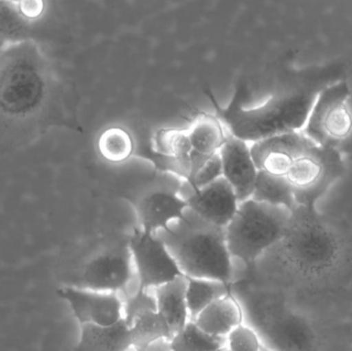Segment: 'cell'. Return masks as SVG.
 Instances as JSON below:
<instances>
[{"instance_id":"6da1fadb","label":"cell","mask_w":352,"mask_h":351,"mask_svg":"<svg viewBox=\"0 0 352 351\" xmlns=\"http://www.w3.org/2000/svg\"><path fill=\"white\" fill-rule=\"evenodd\" d=\"M58 80L41 43L6 45L0 54V150L20 148L56 125Z\"/></svg>"},{"instance_id":"7a4b0ae2","label":"cell","mask_w":352,"mask_h":351,"mask_svg":"<svg viewBox=\"0 0 352 351\" xmlns=\"http://www.w3.org/2000/svg\"><path fill=\"white\" fill-rule=\"evenodd\" d=\"M328 70L330 68L312 72L307 80L271 95L254 107L244 105L248 87L243 82L236 84L233 96L226 106L217 102L209 89L205 93L228 133L252 144L273 136L302 131L320 91L337 80L334 74L328 76Z\"/></svg>"},{"instance_id":"3957f363","label":"cell","mask_w":352,"mask_h":351,"mask_svg":"<svg viewBox=\"0 0 352 351\" xmlns=\"http://www.w3.org/2000/svg\"><path fill=\"white\" fill-rule=\"evenodd\" d=\"M156 235L166 245L186 278L234 284L235 266L225 229L209 224L188 210L184 218Z\"/></svg>"},{"instance_id":"277c9868","label":"cell","mask_w":352,"mask_h":351,"mask_svg":"<svg viewBox=\"0 0 352 351\" xmlns=\"http://www.w3.org/2000/svg\"><path fill=\"white\" fill-rule=\"evenodd\" d=\"M276 247L287 265L307 280L328 275L342 258L340 236L318 208L298 206L293 210L287 233Z\"/></svg>"},{"instance_id":"5b68a950","label":"cell","mask_w":352,"mask_h":351,"mask_svg":"<svg viewBox=\"0 0 352 351\" xmlns=\"http://www.w3.org/2000/svg\"><path fill=\"white\" fill-rule=\"evenodd\" d=\"M287 208L245 200L225 229L228 249L233 259L252 267L285 237L291 220Z\"/></svg>"},{"instance_id":"8992f818","label":"cell","mask_w":352,"mask_h":351,"mask_svg":"<svg viewBox=\"0 0 352 351\" xmlns=\"http://www.w3.org/2000/svg\"><path fill=\"white\" fill-rule=\"evenodd\" d=\"M243 315L270 351H318V336L304 315L277 299H252L242 303Z\"/></svg>"},{"instance_id":"52a82bcc","label":"cell","mask_w":352,"mask_h":351,"mask_svg":"<svg viewBox=\"0 0 352 351\" xmlns=\"http://www.w3.org/2000/svg\"><path fill=\"white\" fill-rule=\"evenodd\" d=\"M302 132L318 146L352 152V89L345 80L327 84L316 96Z\"/></svg>"},{"instance_id":"ba28073f","label":"cell","mask_w":352,"mask_h":351,"mask_svg":"<svg viewBox=\"0 0 352 351\" xmlns=\"http://www.w3.org/2000/svg\"><path fill=\"white\" fill-rule=\"evenodd\" d=\"M344 157L318 146L307 137L294 156L285 179L297 206L316 208L318 201L345 174Z\"/></svg>"},{"instance_id":"9c48e42d","label":"cell","mask_w":352,"mask_h":351,"mask_svg":"<svg viewBox=\"0 0 352 351\" xmlns=\"http://www.w3.org/2000/svg\"><path fill=\"white\" fill-rule=\"evenodd\" d=\"M127 245L138 288L155 290L184 276L166 245L156 234L136 229Z\"/></svg>"},{"instance_id":"30bf717a","label":"cell","mask_w":352,"mask_h":351,"mask_svg":"<svg viewBox=\"0 0 352 351\" xmlns=\"http://www.w3.org/2000/svg\"><path fill=\"white\" fill-rule=\"evenodd\" d=\"M135 278L128 245L93 256L85 263L74 286L85 290L123 294Z\"/></svg>"},{"instance_id":"8fae6325","label":"cell","mask_w":352,"mask_h":351,"mask_svg":"<svg viewBox=\"0 0 352 351\" xmlns=\"http://www.w3.org/2000/svg\"><path fill=\"white\" fill-rule=\"evenodd\" d=\"M57 294L72 309L80 326L111 327L124 321L122 294L96 292L74 286H64Z\"/></svg>"},{"instance_id":"7c38bea8","label":"cell","mask_w":352,"mask_h":351,"mask_svg":"<svg viewBox=\"0 0 352 351\" xmlns=\"http://www.w3.org/2000/svg\"><path fill=\"white\" fill-rule=\"evenodd\" d=\"M180 183L162 185L144 192L135 202L140 228L157 234L168 230L173 223L182 220L188 210V201L179 194Z\"/></svg>"},{"instance_id":"4fadbf2b","label":"cell","mask_w":352,"mask_h":351,"mask_svg":"<svg viewBox=\"0 0 352 351\" xmlns=\"http://www.w3.org/2000/svg\"><path fill=\"white\" fill-rule=\"evenodd\" d=\"M188 210L213 226L226 229L239 208V200L230 183L217 179L186 198Z\"/></svg>"},{"instance_id":"5bb4252c","label":"cell","mask_w":352,"mask_h":351,"mask_svg":"<svg viewBox=\"0 0 352 351\" xmlns=\"http://www.w3.org/2000/svg\"><path fill=\"white\" fill-rule=\"evenodd\" d=\"M219 154L223 177L233 188L240 203L250 199L258 173L250 152V144L228 133Z\"/></svg>"},{"instance_id":"9a60e30c","label":"cell","mask_w":352,"mask_h":351,"mask_svg":"<svg viewBox=\"0 0 352 351\" xmlns=\"http://www.w3.org/2000/svg\"><path fill=\"white\" fill-rule=\"evenodd\" d=\"M192 321L208 335L226 339L232 330L244 323L243 310L231 292L209 305Z\"/></svg>"},{"instance_id":"2e32d148","label":"cell","mask_w":352,"mask_h":351,"mask_svg":"<svg viewBox=\"0 0 352 351\" xmlns=\"http://www.w3.org/2000/svg\"><path fill=\"white\" fill-rule=\"evenodd\" d=\"M45 24L29 19L19 1L0 0V39L6 45L29 41L39 43L45 35Z\"/></svg>"},{"instance_id":"e0dca14e","label":"cell","mask_w":352,"mask_h":351,"mask_svg":"<svg viewBox=\"0 0 352 351\" xmlns=\"http://www.w3.org/2000/svg\"><path fill=\"white\" fill-rule=\"evenodd\" d=\"M186 131L192 155L206 160L219 154L228 135L227 130L214 113H199Z\"/></svg>"},{"instance_id":"ac0fdd59","label":"cell","mask_w":352,"mask_h":351,"mask_svg":"<svg viewBox=\"0 0 352 351\" xmlns=\"http://www.w3.org/2000/svg\"><path fill=\"white\" fill-rule=\"evenodd\" d=\"M157 311L170 328L173 336L190 321L186 306V278L180 276L175 282L155 288Z\"/></svg>"},{"instance_id":"d6986e66","label":"cell","mask_w":352,"mask_h":351,"mask_svg":"<svg viewBox=\"0 0 352 351\" xmlns=\"http://www.w3.org/2000/svg\"><path fill=\"white\" fill-rule=\"evenodd\" d=\"M131 346L129 327L122 321L111 327L80 326L74 351H128Z\"/></svg>"},{"instance_id":"ffe728a7","label":"cell","mask_w":352,"mask_h":351,"mask_svg":"<svg viewBox=\"0 0 352 351\" xmlns=\"http://www.w3.org/2000/svg\"><path fill=\"white\" fill-rule=\"evenodd\" d=\"M128 327L132 346L138 350H146L153 344L169 341L173 337L170 328L157 310L140 315Z\"/></svg>"},{"instance_id":"44dd1931","label":"cell","mask_w":352,"mask_h":351,"mask_svg":"<svg viewBox=\"0 0 352 351\" xmlns=\"http://www.w3.org/2000/svg\"><path fill=\"white\" fill-rule=\"evenodd\" d=\"M250 199L269 205L295 210L298 207L295 196L287 179L258 170L256 185Z\"/></svg>"},{"instance_id":"7402d4cb","label":"cell","mask_w":352,"mask_h":351,"mask_svg":"<svg viewBox=\"0 0 352 351\" xmlns=\"http://www.w3.org/2000/svg\"><path fill=\"white\" fill-rule=\"evenodd\" d=\"M231 292V286L223 282L186 278V300L190 321L217 299Z\"/></svg>"},{"instance_id":"603a6c76","label":"cell","mask_w":352,"mask_h":351,"mask_svg":"<svg viewBox=\"0 0 352 351\" xmlns=\"http://www.w3.org/2000/svg\"><path fill=\"white\" fill-rule=\"evenodd\" d=\"M97 148L101 157L111 163L124 162L135 152V144L130 132L118 126L107 128L100 134Z\"/></svg>"},{"instance_id":"cb8c5ba5","label":"cell","mask_w":352,"mask_h":351,"mask_svg":"<svg viewBox=\"0 0 352 351\" xmlns=\"http://www.w3.org/2000/svg\"><path fill=\"white\" fill-rule=\"evenodd\" d=\"M170 351H221L226 339L203 332L194 321H188L168 341Z\"/></svg>"},{"instance_id":"d4e9b609","label":"cell","mask_w":352,"mask_h":351,"mask_svg":"<svg viewBox=\"0 0 352 351\" xmlns=\"http://www.w3.org/2000/svg\"><path fill=\"white\" fill-rule=\"evenodd\" d=\"M136 156L146 159L154 165L160 174H171L188 183L190 177V163L171 155L163 154L155 150L151 144L140 146Z\"/></svg>"},{"instance_id":"484cf974","label":"cell","mask_w":352,"mask_h":351,"mask_svg":"<svg viewBox=\"0 0 352 351\" xmlns=\"http://www.w3.org/2000/svg\"><path fill=\"white\" fill-rule=\"evenodd\" d=\"M154 144L153 146L158 152L177 157L182 160L190 161L192 148H190L186 130L173 129V128L160 130L155 136Z\"/></svg>"},{"instance_id":"4316f807","label":"cell","mask_w":352,"mask_h":351,"mask_svg":"<svg viewBox=\"0 0 352 351\" xmlns=\"http://www.w3.org/2000/svg\"><path fill=\"white\" fill-rule=\"evenodd\" d=\"M124 321L128 326L138 317L148 311L157 310L154 291L138 288L131 294L123 297Z\"/></svg>"},{"instance_id":"83f0119b","label":"cell","mask_w":352,"mask_h":351,"mask_svg":"<svg viewBox=\"0 0 352 351\" xmlns=\"http://www.w3.org/2000/svg\"><path fill=\"white\" fill-rule=\"evenodd\" d=\"M264 348L258 332L246 323H242L226 337L227 351H262Z\"/></svg>"},{"instance_id":"f1b7e54d","label":"cell","mask_w":352,"mask_h":351,"mask_svg":"<svg viewBox=\"0 0 352 351\" xmlns=\"http://www.w3.org/2000/svg\"><path fill=\"white\" fill-rule=\"evenodd\" d=\"M221 177H223V166H221V157L219 154H217L211 157L195 175L194 179L190 183V189L192 192L197 191L221 179Z\"/></svg>"},{"instance_id":"f546056e","label":"cell","mask_w":352,"mask_h":351,"mask_svg":"<svg viewBox=\"0 0 352 351\" xmlns=\"http://www.w3.org/2000/svg\"><path fill=\"white\" fill-rule=\"evenodd\" d=\"M128 351H142V350H136V348H134L133 346H131V348H130V350ZM144 351H155V350H151V348H148V350H144ZM166 351H170V350H168Z\"/></svg>"},{"instance_id":"4dcf8cb0","label":"cell","mask_w":352,"mask_h":351,"mask_svg":"<svg viewBox=\"0 0 352 351\" xmlns=\"http://www.w3.org/2000/svg\"><path fill=\"white\" fill-rule=\"evenodd\" d=\"M6 43H3V41L0 39V54H1L2 49H4V47H6Z\"/></svg>"},{"instance_id":"1f68e13d","label":"cell","mask_w":352,"mask_h":351,"mask_svg":"<svg viewBox=\"0 0 352 351\" xmlns=\"http://www.w3.org/2000/svg\"><path fill=\"white\" fill-rule=\"evenodd\" d=\"M221 351H227V350H221ZM262 351H270V350H267V348H265V346H264V348H263V350H262Z\"/></svg>"}]
</instances>
